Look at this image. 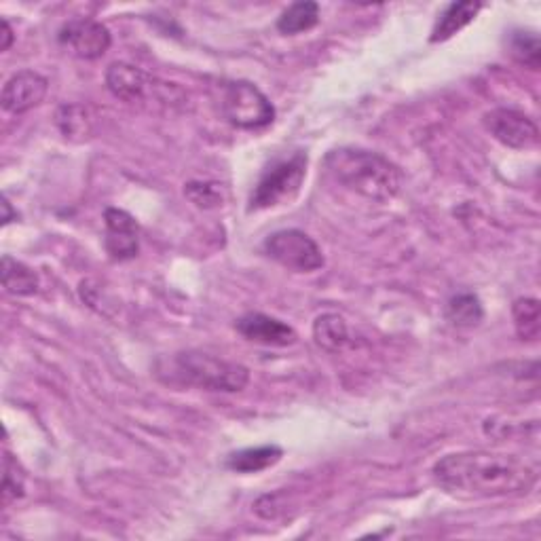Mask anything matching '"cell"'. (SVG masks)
<instances>
[{
    "instance_id": "1",
    "label": "cell",
    "mask_w": 541,
    "mask_h": 541,
    "mask_svg": "<svg viewBox=\"0 0 541 541\" xmlns=\"http://www.w3.org/2000/svg\"><path fill=\"white\" fill-rule=\"evenodd\" d=\"M434 480L457 497H510L529 493L539 478L537 465L508 453L463 451L434 465Z\"/></svg>"
},
{
    "instance_id": "2",
    "label": "cell",
    "mask_w": 541,
    "mask_h": 541,
    "mask_svg": "<svg viewBox=\"0 0 541 541\" xmlns=\"http://www.w3.org/2000/svg\"><path fill=\"white\" fill-rule=\"evenodd\" d=\"M326 170L347 191L368 201L387 203L402 189L398 167L383 155L362 148H334L326 157Z\"/></svg>"
},
{
    "instance_id": "3",
    "label": "cell",
    "mask_w": 541,
    "mask_h": 541,
    "mask_svg": "<svg viewBox=\"0 0 541 541\" xmlns=\"http://www.w3.org/2000/svg\"><path fill=\"white\" fill-rule=\"evenodd\" d=\"M157 375L165 383L203 391H220V394H237L250 383V370L244 364L218 358L199 349L178 351L159 362Z\"/></svg>"
},
{
    "instance_id": "4",
    "label": "cell",
    "mask_w": 541,
    "mask_h": 541,
    "mask_svg": "<svg viewBox=\"0 0 541 541\" xmlns=\"http://www.w3.org/2000/svg\"><path fill=\"white\" fill-rule=\"evenodd\" d=\"M106 87L115 98L127 104H144V102L178 104L184 100V93L178 85L165 83L142 70L140 66L127 62H115L108 66Z\"/></svg>"
},
{
    "instance_id": "5",
    "label": "cell",
    "mask_w": 541,
    "mask_h": 541,
    "mask_svg": "<svg viewBox=\"0 0 541 541\" xmlns=\"http://www.w3.org/2000/svg\"><path fill=\"white\" fill-rule=\"evenodd\" d=\"M218 106L225 121L237 129H263L275 119V106L250 81L222 83Z\"/></svg>"
},
{
    "instance_id": "6",
    "label": "cell",
    "mask_w": 541,
    "mask_h": 541,
    "mask_svg": "<svg viewBox=\"0 0 541 541\" xmlns=\"http://www.w3.org/2000/svg\"><path fill=\"white\" fill-rule=\"evenodd\" d=\"M305 176H307L305 153H292L290 157L275 159L254 186L250 197V210H267L294 199L296 193L301 191Z\"/></svg>"
},
{
    "instance_id": "7",
    "label": "cell",
    "mask_w": 541,
    "mask_h": 541,
    "mask_svg": "<svg viewBox=\"0 0 541 541\" xmlns=\"http://www.w3.org/2000/svg\"><path fill=\"white\" fill-rule=\"evenodd\" d=\"M263 250L277 265L294 273H313L326 265L322 248L301 229H282L271 233L265 239Z\"/></svg>"
},
{
    "instance_id": "8",
    "label": "cell",
    "mask_w": 541,
    "mask_h": 541,
    "mask_svg": "<svg viewBox=\"0 0 541 541\" xmlns=\"http://www.w3.org/2000/svg\"><path fill=\"white\" fill-rule=\"evenodd\" d=\"M484 129L503 146L514 151H529L539 144L537 123L520 110L514 108H493L482 119Z\"/></svg>"
},
{
    "instance_id": "9",
    "label": "cell",
    "mask_w": 541,
    "mask_h": 541,
    "mask_svg": "<svg viewBox=\"0 0 541 541\" xmlns=\"http://www.w3.org/2000/svg\"><path fill=\"white\" fill-rule=\"evenodd\" d=\"M60 43L83 60H98L113 45V36L102 22L81 17V20L64 24L60 30Z\"/></svg>"
},
{
    "instance_id": "10",
    "label": "cell",
    "mask_w": 541,
    "mask_h": 541,
    "mask_svg": "<svg viewBox=\"0 0 541 541\" xmlns=\"http://www.w3.org/2000/svg\"><path fill=\"white\" fill-rule=\"evenodd\" d=\"M104 248L113 260H132L140 252V227L136 218L119 208H108L104 212Z\"/></svg>"
},
{
    "instance_id": "11",
    "label": "cell",
    "mask_w": 541,
    "mask_h": 541,
    "mask_svg": "<svg viewBox=\"0 0 541 541\" xmlns=\"http://www.w3.org/2000/svg\"><path fill=\"white\" fill-rule=\"evenodd\" d=\"M49 81L34 70H20L3 87V110L9 115H24L28 110L41 106L47 98Z\"/></svg>"
},
{
    "instance_id": "12",
    "label": "cell",
    "mask_w": 541,
    "mask_h": 541,
    "mask_svg": "<svg viewBox=\"0 0 541 541\" xmlns=\"http://www.w3.org/2000/svg\"><path fill=\"white\" fill-rule=\"evenodd\" d=\"M235 328L246 341L265 347H290L298 339V334L292 326L267 313L241 315Z\"/></svg>"
},
{
    "instance_id": "13",
    "label": "cell",
    "mask_w": 541,
    "mask_h": 541,
    "mask_svg": "<svg viewBox=\"0 0 541 541\" xmlns=\"http://www.w3.org/2000/svg\"><path fill=\"white\" fill-rule=\"evenodd\" d=\"M482 5L474 3V0H461V3H451L446 7L438 22L432 30V36H429V41L432 43H444L453 39L457 32H461L465 26L474 22V17L480 13Z\"/></svg>"
},
{
    "instance_id": "14",
    "label": "cell",
    "mask_w": 541,
    "mask_h": 541,
    "mask_svg": "<svg viewBox=\"0 0 541 541\" xmlns=\"http://www.w3.org/2000/svg\"><path fill=\"white\" fill-rule=\"evenodd\" d=\"M284 457L282 446L277 444H263V446H252V449H244L231 453L227 459V468L237 474H256L263 472Z\"/></svg>"
},
{
    "instance_id": "15",
    "label": "cell",
    "mask_w": 541,
    "mask_h": 541,
    "mask_svg": "<svg viewBox=\"0 0 541 541\" xmlns=\"http://www.w3.org/2000/svg\"><path fill=\"white\" fill-rule=\"evenodd\" d=\"M313 341L328 353H341L349 345V328L339 313H324L313 322Z\"/></svg>"
},
{
    "instance_id": "16",
    "label": "cell",
    "mask_w": 541,
    "mask_h": 541,
    "mask_svg": "<svg viewBox=\"0 0 541 541\" xmlns=\"http://www.w3.org/2000/svg\"><path fill=\"white\" fill-rule=\"evenodd\" d=\"M39 275L22 260H15L9 254L3 256V288L13 296H32L39 292Z\"/></svg>"
},
{
    "instance_id": "17",
    "label": "cell",
    "mask_w": 541,
    "mask_h": 541,
    "mask_svg": "<svg viewBox=\"0 0 541 541\" xmlns=\"http://www.w3.org/2000/svg\"><path fill=\"white\" fill-rule=\"evenodd\" d=\"M317 24H320V5L311 3V0L294 3L288 9H284L282 15L277 17V30L286 36L309 32Z\"/></svg>"
},
{
    "instance_id": "18",
    "label": "cell",
    "mask_w": 541,
    "mask_h": 541,
    "mask_svg": "<svg viewBox=\"0 0 541 541\" xmlns=\"http://www.w3.org/2000/svg\"><path fill=\"white\" fill-rule=\"evenodd\" d=\"M444 317L457 328H474L484 320V309L480 298L472 292H461L449 298Z\"/></svg>"
},
{
    "instance_id": "19",
    "label": "cell",
    "mask_w": 541,
    "mask_h": 541,
    "mask_svg": "<svg viewBox=\"0 0 541 541\" xmlns=\"http://www.w3.org/2000/svg\"><path fill=\"white\" fill-rule=\"evenodd\" d=\"M512 317H514V328L520 341L535 343L541 334V305L537 298L522 296L516 298L512 305Z\"/></svg>"
},
{
    "instance_id": "20",
    "label": "cell",
    "mask_w": 541,
    "mask_h": 541,
    "mask_svg": "<svg viewBox=\"0 0 541 541\" xmlns=\"http://www.w3.org/2000/svg\"><path fill=\"white\" fill-rule=\"evenodd\" d=\"M508 49L512 58L529 70H539L541 66V45L539 36L529 30H514L508 39Z\"/></svg>"
},
{
    "instance_id": "21",
    "label": "cell",
    "mask_w": 541,
    "mask_h": 541,
    "mask_svg": "<svg viewBox=\"0 0 541 541\" xmlns=\"http://www.w3.org/2000/svg\"><path fill=\"white\" fill-rule=\"evenodd\" d=\"M58 127L68 140H85L91 134V119L87 117V108L81 104H64L58 110Z\"/></svg>"
},
{
    "instance_id": "22",
    "label": "cell",
    "mask_w": 541,
    "mask_h": 541,
    "mask_svg": "<svg viewBox=\"0 0 541 541\" xmlns=\"http://www.w3.org/2000/svg\"><path fill=\"white\" fill-rule=\"evenodd\" d=\"M184 195L203 210L218 208L222 203V189L216 182H189L184 186Z\"/></svg>"
},
{
    "instance_id": "23",
    "label": "cell",
    "mask_w": 541,
    "mask_h": 541,
    "mask_svg": "<svg viewBox=\"0 0 541 541\" xmlns=\"http://www.w3.org/2000/svg\"><path fill=\"white\" fill-rule=\"evenodd\" d=\"M26 491L24 484V476L17 472V461L5 453V476H3V503H7L20 499Z\"/></svg>"
},
{
    "instance_id": "24",
    "label": "cell",
    "mask_w": 541,
    "mask_h": 541,
    "mask_svg": "<svg viewBox=\"0 0 541 541\" xmlns=\"http://www.w3.org/2000/svg\"><path fill=\"white\" fill-rule=\"evenodd\" d=\"M0 36H3V41H0V51H9L15 36H13V28L9 26L7 20H3V26H0Z\"/></svg>"
},
{
    "instance_id": "25",
    "label": "cell",
    "mask_w": 541,
    "mask_h": 541,
    "mask_svg": "<svg viewBox=\"0 0 541 541\" xmlns=\"http://www.w3.org/2000/svg\"><path fill=\"white\" fill-rule=\"evenodd\" d=\"M3 210H5V214H3V225H9V222H11V205H9V201L5 199L3 201Z\"/></svg>"
}]
</instances>
